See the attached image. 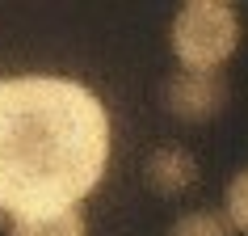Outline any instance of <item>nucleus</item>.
<instances>
[{
	"instance_id": "1",
	"label": "nucleus",
	"mask_w": 248,
	"mask_h": 236,
	"mask_svg": "<svg viewBox=\"0 0 248 236\" xmlns=\"http://www.w3.org/2000/svg\"><path fill=\"white\" fill-rule=\"evenodd\" d=\"M109 165V114L72 76H0V215L72 211Z\"/></svg>"
},
{
	"instance_id": "2",
	"label": "nucleus",
	"mask_w": 248,
	"mask_h": 236,
	"mask_svg": "<svg viewBox=\"0 0 248 236\" xmlns=\"http://www.w3.org/2000/svg\"><path fill=\"white\" fill-rule=\"evenodd\" d=\"M169 47L181 67L219 72L240 47V13L223 0H189L172 17Z\"/></svg>"
},
{
	"instance_id": "3",
	"label": "nucleus",
	"mask_w": 248,
	"mask_h": 236,
	"mask_svg": "<svg viewBox=\"0 0 248 236\" xmlns=\"http://www.w3.org/2000/svg\"><path fill=\"white\" fill-rule=\"evenodd\" d=\"M164 105L181 122H206L227 105V80L223 72H198V67H177L164 80Z\"/></svg>"
},
{
	"instance_id": "4",
	"label": "nucleus",
	"mask_w": 248,
	"mask_h": 236,
	"mask_svg": "<svg viewBox=\"0 0 248 236\" xmlns=\"http://www.w3.org/2000/svg\"><path fill=\"white\" fill-rule=\"evenodd\" d=\"M143 173H147V185H152L156 194L177 198V194H185V190L198 182V156L189 148H181V144H160L156 152L147 156Z\"/></svg>"
},
{
	"instance_id": "5",
	"label": "nucleus",
	"mask_w": 248,
	"mask_h": 236,
	"mask_svg": "<svg viewBox=\"0 0 248 236\" xmlns=\"http://www.w3.org/2000/svg\"><path fill=\"white\" fill-rule=\"evenodd\" d=\"M13 236H89V223H84L80 207H72V211H46V215L13 219Z\"/></svg>"
},
{
	"instance_id": "6",
	"label": "nucleus",
	"mask_w": 248,
	"mask_h": 236,
	"mask_svg": "<svg viewBox=\"0 0 248 236\" xmlns=\"http://www.w3.org/2000/svg\"><path fill=\"white\" fill-rule=\"evenodd\" d=\"M169 236H235V228L219 211H185L172 219Z\"/></svg>"
},
{
	"instance_id": "7",
	"label": "nucleus",
	"mask_w": 248,
	"mask_h": 236,
	"mask_svg": "<svg viewBox=\"0 0 248 236\" xmlns=\"http://www.w3.org/2000/svg\"><path fill=\"white\" fill-rule=\"evenodd\" d=\"M223 215L235 232H248V165L227 182V194H223Z\"/></svg>"
}]
</instances>
